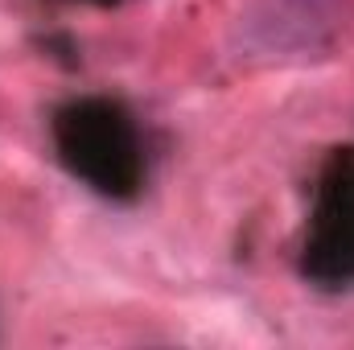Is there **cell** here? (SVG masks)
<instances>
[{"mask_svg":"<svg viewBox=\"0 0 354 350\" xmlns=\"http://www.w3.org/2000/svg\"><path fill=\"white\" fill-rule=\"evenodd\" d=\"M62 157L75 174L91 177L99 190H132L136 185V145L124 116L107 103H83L71 107L58 124Z\"/></svg>","mask_w":354,"mask_h":350,"instance_id":"obj_1","label":"cell"}]
</instances>
